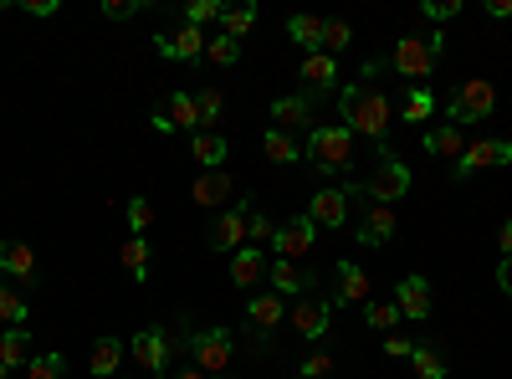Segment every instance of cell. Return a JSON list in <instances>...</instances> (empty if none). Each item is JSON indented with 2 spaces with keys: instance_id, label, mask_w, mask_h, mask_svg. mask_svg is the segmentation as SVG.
<instances>
[{
  "instance_id": "obj_1",
  "label": "cell",
  "mask_w": 512,
  "mask_h": 379,
  "mask_svg": "<svg viewBox=\"0 0 512 379\" xmlns=\"http://www.w3.org/2000/svg\"><path fill=\"white\" fill-rule=\"evenodd\" d=\"M338 113H344V129L364 134V139H384L390 134V98L379 88H364V82H349L338 93Z\"/></svg>"
},
{
  "instance_id": "obj_2",
  "label": "cell",
  "mask_w": 512,
  "mask_h": 379,
  "mask_svg": "<svg viewBox=\"0 0 512 379\" xmlns=\"http://www.w3.org/2000/svg\"><path fill=\"white\" fill-rule=\"evenodd\" d=\"M441 57H446V36L441 31H431V36H400L395 52H390V67L400 77H410V82H425L441 67Z\"/></svg>"
},
{
  "instance_id": "obj_3",
  "label": "cell",
  "mask_w": 512,
  "mask_h": 379,
  "mask_svg": "<svg viewBox=\"0 0 512 379\" xmlns=\"http://www.w3.org/2000/svg\"><path fill=\"white\" fill-rule=\"evenodd\" d=\"M308 159H313L318 175H344L354 164V134L344 123H323V129L308 134Z\"/></svg>"
},
{
  "instance_id": "obj_4",
  "label": "cell",
  "mask_w": 512,
  "mask_h": 379,
  "mask_svg": "<svg viewBox=\"0 0 512 379\" xmlns=\"http://www.w3.org/2000/svg\"><path fill=\"white\" fill-rule=\"evenodd\" d=\"M497 113V88L487 77H466L461 88L451 93V103H446V118H451V129H461V123H482V118H492Z\"/></svg>"
},
{
  "instance_id": "obj_5",
  "label": "cell",
  "mask_w": 512,
  "mask_h": 379,
  "mask_svg": "<svg viewBox=\"0 0 512 379\" xmlns=\"http://www.w3.org/2000/svg\"><path fill=\"white\" fill-rule=\"evenodd\" d=\"M364 195L374 205H395L410 195V164L395 154V149H379V164H374V175L364 180Z\"/></svg>"
},
{
  "instance_id": "obj_6",
  "label": "cell",
  "mask_w": 512,
  "mask_h": 379,
  "mask_svg": "<svg viewBox=\"0 0 512 379\" xmlns=\"http://www.w3.org/2000/svg\"><path fill=\"white\" fill-rule=\"evenodd\" d=\"M185 344H190V354H195V369H205V374H226L231 359H236L231 328H195Z\"/></svg>"
},
{
  "instance_id": "obj_7",
  "label": "cell",
  "mask_w": 512,
  "mask_h": 379,
  "mask_svg": "<svg viewBox=\"0 0 512 379\" xmlns=\"http://www.w3.org/2000/svg\"><path fill=\"white\" fill-rule=\"evenodd\" d=\"M359 190H364V185H328V190H318V195L308 200V210H303V216H308L313 226H328V231H338V226L349 221V200H354Z\"/></svg>"
},
{
  "instance_id": "obj_8",
  "label": "cell",
  "mask_w": 512,
  "mask_h": 379,
  "mask_svg": "<svg viewBox=\"0 0 512 379\" xmlns=\"http://www.w3.org/2000/svg\"><path fill=\"white\" fill-rule=\"evenodd\" d=\"M497 164H512V139H477L466 144L456 159V180H472L482 170H497Z\"/></svg>"
},
{
  "instance_id": "obj_9",
  "label": "cell",
  "mask_w": 512,
  "mask_h": 379,
  "mask_svg": "<svg viewBox=\"0 0 512 379\" xmlns=\"http://www.w3.org/2000/svg\"><path fill=\"white\" fill-rule=\"evenodd\" d=\"M251 210H256V200L226 205L221 216L210 221V246H216V251H231V257H236V251L246 246V216H251Z\"/></svg>"
},
{
  "instance_id": "obj_10",
  "label": "cell",
  "mask_w": 512,
  "mask_h": 379,
  "mask_svg": "<svg viewBox=\"0 0 512 379\" xmlns=\"http://www.w3.org/2000/svg\"><path fill=\"white\" fill-rule=\"evenodd\" d=\"M287 323L303 333L308 344H318L323 333H328V323H333V298H297V303L287 308Z\"/></svg>"
},
{
  "instance_id": "obj_11",
  "label": "cell",
  "mask_w": 512,
  "mask_h": 379,
  "mask_svg": "<svg viewBox=\"0 0 512 379\" xmlns=\"http://www.w3.org/2000/svg\"><path fill=\"white\" fill-rule=\"evenodd\" d=\"M134 359H139V369H149V374H169V364H175L169 328H139V333H134Z\"/></svg>"
},
{
  "instance_id": "obj_12",
  "label": "cell",
  "mask_w": 512,
  "mask_h": 379,
  "mask_svg": "<svg viewBox=\"0 0 512 379\" xmlns=\"http://www.w3.org/2000/svg\"><path fill=\"white\" fill-rule=\"evenodd\" d=\"M313 236H318V226H313L308 216H292V221H282V226H277L272 251H277L282 262H297V257H308V251H313Z\"/></svg>"
},
{
  "instance_id": "obj_13",
  "label": "cell",
  "mask_w": 512,
  "mask_h": 379,
  "mask_svg": "<svg viewBox=\"0 0 512 379\" xmlns=\"http://www.w3.org/2000/svg\"><path fill=\"white\" fill-rule=\"evenodd\" d=\"M205 31L200 26H180L175 36H154V47L164 62H205Z\"/></svg>"
},
{
  "instance_id": "obj_14",
  "label": "cell",
  "mask_w": 512,
  "mask_h": 379,
  "mask_svg": "<svg viewBox=\"0 0 512 379\" xmlns=\"http://www.w3.org/2000/svg\"><path fill=\"white\" fill-rule=\"evenodd\" d=\"M246 323H251V339H256V333H272V328L287 323V303L277 298L272 287L267 292H251V298H246Z\"/></svg>"
},
{
  "instance_id": "obj_15",
  "label": "cell",
  "mask_w": 512,
  "mask_h": 379,
  "mask_svg": "<svg viewBox=\"0 0 512 379\" xmlns=\"http://www.w3.org/2000/svg\"><path fill=\"white\" fill-rule=\"evenodd\" d=\"M395 308H400L405 323H425V318H431V282H425V277H405L395 287Z\"/></svg>"
},
{
  "instance_id": "obj_16",
  "label": "cell",
  "mask_w": 512,
  "mask_h": 379,
  "mask_svg": "<svg viewBox=\"0 0 512 379\" xmlns=\"http://www.w3.org/2000/svg\"><path fill=\"white\" fill-rule=\"evenodd\" d=\"M0 277H16L21 287H36V257L26 241H0Z\"/></svg>"
},
{
  "instance_id": "obj_17",
  "label": "cell",
  "mask_w": 512,
  "mask_h": 379,
  "mask_svg": "<svg viewBox=\"0 0 512 379\" xmlns=\"http://www.w3.org/2000/svg\"><path fill=\"white\" fill-rule=\"evenodd\" d=\"M354 303L359 308L369 303V272L344 257V262H338V298H333V308H354Z\"/></svg>"
},
{
  "instance_id": "obj_18",
  "label": "cell",
  "mask_w": 512,
  "mask_h": 379,
  "mask_svg": "<svg viewBox=\"0 0 512 379\" xmlns=\"http://www.w3.org/2000/svg\"><path fill=\"white\" fill-rule=\"evenodd\" d=\"M395 231H400L395 205H369V210H364V221H359V246H384Z\"/></svg>"
},
{
  "instance_id": "obj_19",
  "label": "cell",
  "mask_w": 512,
  "mask_h": 379,
  "mask_svg": "<svg viewBox=\"0 0 512 379\" xmlns=\"http://www.w3.org/2000/svg\"><path fill=\"white\" fill-rule=\"evenodd\" d=\"M226 154H231V144H226L216 129H200V134H190V159L200 164V170H221Z\"/></svg>"
},
{
  "instance_id": "obj_20",
  "label": "cell",
  "mask_w": 512,
  "mask_h": 379,
  "mask_svg": "<svg viewBox=\"0 0 512 379\" xmlns=\"http://www.w3.org/2000/svg\"><path fill=\"white\" fill-rule=\"evenodd\" d=\"M267 282H272L277 298H303V292L313 287V277H308V272H297V262H282V257L267 267Z\"/></svg>"
},
{
  "instance_id": "obj_21",
  "label": "cell",
  "mask_w": 512,
  "mask_h": 379,
  "mask_svg": "<svg viewBox=\"0 0 512 379\" xmlns=\"http://www.w3.org/2000/svg\"><path fill=\"white\" fill-rule=\"evenodd\" d=\"M267 277V257H262V246H241L236 257H231V282L236 287H256Z\"/></svg>"
},
{
  "instance_id": "obj_22",
  "label": "cell",
  "mask_w": 512,
  "mask_h": 379,
  "mask_svg": "<svg viewBox=\"0 0 512 379\" xmlns=\"http://www.w3.org/2000/svg\"><path fill=\"white\" fill-rule=\"evenodd\" d=\"M123 354H128V344H123V339H113V333H103V339L93 344V354H88V364H93V374H98V379H113V374H118V364H123Z\"/></svg>"
},
{
  "instance_id": "obj_23",
  "label": "cell",
  "mask_w": 512,
  "mask_h": 379,
  "mask_svg": "<svg viewBox=\"0 0 512 379\" xmlns=\"http://www.w3.org/2000/svg\"><path fill=\"white\" fill-rule=\"evenodd\" d=\"M303 82L313 93H328V88H338V57H328V52H313V57H303Z\"/></svg>"
},
{
  "instance_id": "obj_24",
  "label": "cell",
  "mask_w": 512,
  "mask_h": 379,
  "mask_svg": "<svg viewBox=\"0 0 512 379\" xmlns=\"http://www.w3.org/2000/svg\"><path fill=\"white\" fill-rule=\"evenodd\" d=\"M313 118V98H277L272 103V129H282V134H292L297 129V123H308Z\"/></svg>"
},
{
  "instance_id": "obj_25",
  "label": "cell",
  "mask_w": 512,
  "mask_h": 379,
  "mask_svg": "<svg viewBox=\"0 0 512 379\" xmlns=\"http://www.w3.org/2000/svg\"><path fill=\"white\" fill-rule=\"evenodd\" d=\"M323 16H292L287 21V36L297 41V47H303V57H313V52H323Z\"/></svg>"
},
{
  "instance_id": "obj_26",
  "label": "cell",
  "mask_w": 512,
  "mask_h": 379,
  "mask_svg": "<svg viewBox=\"0 0 512 379\" xmlns=\"http://www.w3.org/2000/svg\"><path fill=\"white\" fill-rule=\"evenodd\" d=\"M164 113H169V123H175V134H200V108H195V93H169Z\"/></svg>"
},
{
  "instance_id": "obj_27",
  "label": "cell",
  "mask_w": 512,
  "mask_h": 379,
  "mask_svg": "<svg viewBox=\"0 0 512 379\" xmlns=\"http://www.w3.org/2000/svg\"><path fill=\"white\" fill-rule=\"evenodd\" d=\"M0 364H6V369H26V364H31L26 328H6V333H0Z\"/></svg>"
},
{
  "instance_id": "obj_28",
  "label": "cell",
  "mask_w": 512,
  "mask_h": 379,
  "mask_svg": "<svg viewBox=\"0 0 512 379\" xmlns=\"http://www.w3.org/2000/svg\"><path fill=\"white\" fill-rule=\"evenodd\" d=\"M195 200H200V205H226V200H231V175H226V170H205V175L195 180Z\"/></svg>"
},
{
  "instance_id": "obj_29",
  "label": "cell",
  "mask_w": 512,
  "mask_h": 379,
  "mask_svg": "<svg viewBox=\"0 0 512 379\" xmlns=\"http://www.w3.org/2000/svg\"><path fill=\"white\" fill-rule=\"evenodd\" d=\"M31 318V303L21 298V292L6 282V277H0V323H6V328H21Z\"/></svg>"
},
{
  "instance_id": "obj_30",
  "label": "cell",
  "mask_w": 512,
  "mask_h": 379,
  "mask_svg": "<svg viewBox=\"0 0 512 379\" xmlns=\"http://www.w3.org/2000/svg\"><path fill=\"white\" fill-rule=\"evenodd\" d=\"M461 129H451V123H441V129L425 134V154H436V159H461Z\"/></svg>"
},
{
  "instance_id": "obj_31",
  "label": "cell",
  "mask_w": 512,
  "mask_h": 379,
  "mask_svg": "<svg viewBox=\"0 0 512 379\" xmlns=\"http://www.w3.org/2000/svg\"><path fill=\"white\" fill-rule=\"evenodd\" d=\"M118 262L134 272V282H144V277H149V241H144V236H128L123 251H118Z\"/></svg>"
},
{
  "instance_id": "obj_32",
  "label": "cell",
  "mask_w": 512,
  "mask_h": 379,
  "mask_svg": "<svg viewBox=\"0 0 512 379\" xmlns=\"http://www.w3.org/2000/svg\"><path fill=\"white\" fill-rule=\"evenodd\" d=\"M251 26H256V6H226V11H221V36L246 41Z\"/></svg>"
},
{
  "instance_id": "obj_33",
  "label": "cell",
  "mask_w": 512,
  "mask_h": 379,
  "mask_svg": "<svg viewBox=\"0 0 512 379\" xmlns=\"http://www.w3.org/2000/svg\"><path fill=\"white\" fill-rule=\"evenodd\" d=\"M431 113H436V98L425 93V88H410V93H405V103H400V123H425Z\"/></svg>"
},
{
  "instance_id": "obj_34",
  "label": "cell",
  "mask_w": 512,
  "mask_h": 379,
  "mask_svg": "<svg viewBox=\"0 0 512 379\" xmlns=\"http://www.w3.org/2000/svg\"><path fill=\"white\" fill-rule=\"evenodd\" d=\"M195 108H200V129H216V118H221V108H226V98H221L216 82H205V88L195 93Z\"/></svg>"
},
{
  "instance_id": "obj_35",
  "label": "cell",
  "mask_w": 512,
  "mask_h": 379,
  "mask_svg": "<svg viewBox=\"0 0 512 379\" xmlns=\"http://www.w3.org/2000/svg\"><path fill=\"white\" fill-rule=\"evenodd\" d=\"M205 62H216V67H236L241 62V41H231V36H210L205 41Z\"/></svg>"
},
{
  "instance_id": "obj_36",
  "label": "cell",
  "mask_w": 512,
  "mask_h": 379,
  "mask_svg": "<svg viewBox=\"0 0 512 379\" xmlns=\"http://www.w3.org/2000/svg\"><path fill=\"white\" fill-rule=\"evenodd\" d=\"M410 364H415L420 379H446V359H441V349H431V344H415Z\"/></svg>"
},
{
  "instance_id": "obj_37",
  "label": "cell",
  "mask_w": 512,
  "mask_h": 379,
  "mask_svg": "<svg viewBox=\"0 0 512 379\" xmlns=\"http://www.w3.org/2000/svg\"><path fill=\"white\" fill-rule=\"evenodd\" d=\"M262 149H267V159H272V164H297V139H292V134H282V129H267Z\"/></svg>"
},
{
  "instance_id": "obj_38",
  "label": "cell",
  "mask_w": 512,
  "mask_h": 379,
  "mask_svg": "<svg viewBox=\"0 0 512 379\" xmlns=\"http://www.w3.org/2000/svg\"><path fill=\"white\" fill-rule=\"evenodd\" d=\"M364 323H369V328H384V333H395L400 308H395V303H384V298H369V303H364Z\"/></svg>"
},
{
  "instance_id": "obj_39",
  "label": "cell",
  "mask_w": 512,
  "mask_h": 379,
  "mask_svg": "<svg viewBox=\"0 0 512 379\" xmlns=\"http://www.w3.org/2000/svg\"><path fill=\"white\" fill-rule=\"evenodd\" d=\"M272 236H277V221L262 216V210H251L246 216V246H272Z\"/></svg>"
},
{
  "instance_id": "obj_40",
  "label": "cell",
  "mask_w": 512,
  "mask_h": 379,
  "mask_svg": "<svg viewBox=\"0 0 512 379\" xmlns=\"http://www.w3.org/2000/svg\"><path fill=\"white\" fill-rule=\"evenodd\" d=\"M123 216H128V231H134V236H144V231L154 226V205H149L144 195H134V200L123 205Z\"/></svg>"
},
{
  "instance_id": "obj_41",
  "label": "cell",
  "mask_w": 512,
  "mask_h": 379,
  "mask_svg": "<svg viewBox=\"0 0 512 379\" xmlns=\"http://www.w3.org/2000/svg\"><path fill=\"white\" fill-rule=\"evenodd\" d=\"M221 0H190V6H185V26H210V21H216L221 26Z\"/></svg>"
},
{
  "instance_id": "obj_42",
  "label": "cell",
  "mask_w": 512,
  "mask_h": 379,
  "mask_svg": "<svg viewBox=\"0 0 512 379\" xmlns=\"http://www.w3.org/2000/svg\"><path fill=\"white\" fill-rule=\"evenodd\" d=\"M62 369H67V359H62V354H31L26 379H62Z\"/></svg>"
},
{
  "instance_id": "obj_43",
  "label": "cell",
  "mask_w": 512,
  "mask_h": 379,
  "mask_svg": "<svg viewBox=\"0 0 512 379\" xmlns=\"http://www.w3.org/2000/svg\"><path fill=\"white\" fill-rule=\"evenodd\" d=\"M349 41H354L349 21H328V26H323V52H328V57H338V52H349Z\"/></svg>"
},
{
  "instance_id": "obj_44",
  "label": "cell",
  "mask_w": 512,
  "mask_h": 379,
  "mask_svg": "<svg viewBox=\"0 0 512 379\" xmlns=\"http://www.w3.org/2000/svg\"><path fill=\"white\" fill-rule=\"evenodd\" d=\"M328 369H333V354H328V349H318V354H308L303 364H297V379H323Z\"/></svg>"
},
{
  "instance_id": "obj_45",
  "label": "cell",
  "mask_w": 512,
  "mask_h": 379,
  "mask_svg": "<svg viewBox=\"0 0 512 379\" xmlns=\"http://www.w3.org/2000/svg\"><path fill=\"white\" fill-rule=\"evenodd\" d=\"M420 16L441 26V21H451V16H461V0H425V6H420Z\"/></svg>"
},
{
  "instance_id": "obj_46",
  "label": "cell",
  "mask_w": 512,
  "mask_h": 379,
  "mask_svg": "<svg viewBox=\"0 0 512 379\" xmlns=\"http://www.w3.org/2000/svg\"><path fill=\"white\" fill-rule=\"evenodd\" d=\"M144 11V0H103V16L108 21H128V16H139Z\"/></svg>"
},
{
  "instance_id": "obj_47",
  "label": "cell",
  "mask_w": 512,
  "mask_h": 379,
  "mask_svg": "<svg viewBox=\"0 0 512 379\" xmlns=\"http://www.w3.org/2000/svg\"><path fill=\"white\" fill-rule=\"evenodd\" d=\"M384 354H390V359H410L415 339H410V333H384Z\"/></svg>"
},
{
  "instance_id": "obj_48",
  "label": "cell",
  "mask_w": 512,
  "mask_h": 379,
  "mask_svg": "<svg viewBox=\"0 0 512 379\" xmlns=\"http://www.w3.org/2000/svg\"><path fill=\"white\" fill-rule=\"evenodd\" d=\"M497 287L512 298V257H497Z\"/></svg>"
},
{
  "instance_id": "obj_49",
  "label": "cell",
  "mask_w": 512,
  "mask_h": 379,
  "mask_svg": "<svg viewBox=\"0 0 512 379\" xmlns=\"http://www.w3.org/2000/svg\"><path fill=\"white\" fill-rule=\"evenodd\" d=\"M26 11H31V16H57L62 6H57V0H26Z\"/></svg>"
},
{
  "instance_id": "obj_50",
  "label": "cell",
  "mask_w": 512,
  "mask_h": 379,
  "mask_svg": "<svg viewBox=\"0 0 512 379\" xmlns=\"http://www.w3.org/2000/svg\"><path fill=\"white\" fill-rule=\"evenodd\" d=\"M487 16L492 21H507L512 16V0H487Z\"/></svg>"
},
{
  "instance_id": "obj_51",
  "label": "cell",
  "mask_w": 512,
  "mask_h": 379,
  "mask_svg": "<svg viewBox=\"0 0 512 379\" xmlns=\"http://www.w3.org/2000/svg\"><path fill=\"white\" fill-rule=\"evenodd\" d=\"M497 246H502V257H512V221L497 226Z\"/></svg>"
},
{
  "instance_id": "obj_52",
  "label": "cell",
  "mask_w": 512,
  "mask_h": 379,
  "mask_svg": "<svg viewBox=\"0 0 512 379\" xmlns=\"http://www.w3.org/2000/svg\"><path fill=\"white\" fill-rule=\"evenodd\" d=\"M149 123H154V134H175V123H169V113H164V108H159Z\"/></svg>"
},
{
  "instance_id": "obj_53",
  "label": "cell",
  "mask_w": 512,
  "mask_h": 379,
  "mask_svg": "<svg viewBox=\"0 0 512 379\" xmlns=\"http://www.w3.org/2000/svg\"><path fill=\"white\" fill-rule=\"evenodd\" d=\"M175 379H210V374H205V369H195V364H190V369H180V374H175Z\"/></svg>"
},
{
  "instance_id": "obj_54",
  "label": "cell",
  "mask_w": 512,
  "mask_h": 379,
  "mask_svg": "<svg viewBox=\"0 0 512 379\" xmlns=\"http://www.w3.org/2000/svg\"><path fill=\"white\" fill-rule=\"evenodd\" d=\"M210 379H241V374H210Z\"/></svg>"
},
{
  "instance_id": "obj_55",
  "label": "cell",
  "mask_w": 512,
  "mask_h": 379,
  "mask_svg": "<svg viewBox=\"0 0 512 379\" xmlns=\"http://www.w3.org/2000/svg\"><path fill=\"white\" fill-rule=\"evenodd\" d=\"M0 379H11V369H6V364H0Z\"/></svg>"
}]
</instances>
